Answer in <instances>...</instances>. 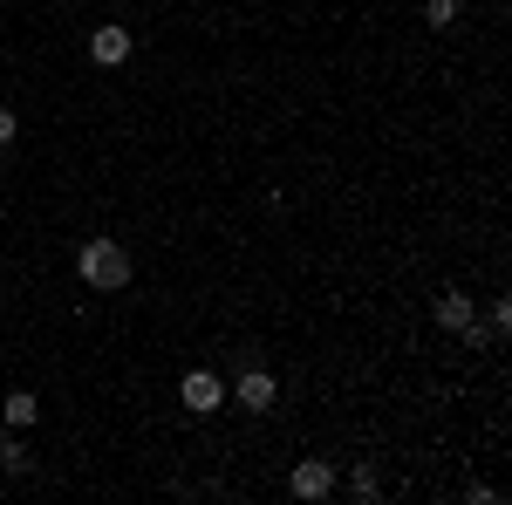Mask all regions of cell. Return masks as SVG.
<instances>
[{"label":"cell","mask_w":512,"mask_h":505,"mask_svg":"<svg viewBox=\"0 0 512 505\" xmlns=\"http://www.w3.org/2000/svg\"><path fill=\"white\" fill-rule=\"evenodd\" d=\"M349 492H355V499H376V492H383L376 465H355V471H349Z\"/></svg>","instance_id":"obj_9"},{"label":"cell","mask_w":512,"mask_h":505,"mask_svg":"<svg viewBox=\"0 0 512 505\" xmlns=\"http://www.w3.org/2000/svg\"><path fill=\"white\" fill-rule=\"evenodd\" d=\"M506 328H512V308H506V301H492V321H485V335H492V342H499V335H506Z\"/></svg>","instance_id":"obj_11"},{"label":"cell","mask_w":512,"mask_h":505,"mask_svg":"<svg viewBox=\"0 0 512 505\" xmlns=\"http://www.w3.org/2000/svg\"><path fill=\"white\" fill-rule=\"evenodd\" d=\"M178 403H185V410H192V417H212V410H219V403H226V383H219V376H212V369H192V376H185V383H178Z\"/></svg>","instance_id":"obj_3"},{"label":"cell","mask_w":512,"mask_h":505,"mask_svg":"<svg viewBox=\"0 0 512 505\" xmlns=\"http://www.w3.org/2000/svg\"><path fill=\"white\" fill-rule=\"evenodd\" d=\"M287 492H294V499H328V492H335V465H328V458H301L294 478H287Z\"/></svg>","instance_id":"obj_4"},{"label":"cell","mask_w":512,"mask_h":505,"mask_svg":"<svg viewBox=\"0 0 512 505\" xmlns=\"http://www.w3.org/2000/svg\"><path fill=\"white\" fill-rule=\"evenodd\" d=\"M274 396H280V383L267 376V369H246L239 389H233V403H246V410H274Z\"/></svg>","instance_id":"obj_6"},{"label":"cell","mask_w":512,"mask_h":505,"mask_svg":"<svg viewBox=\"0 0 512 505\" xmlns=\"http://www.w3.org/2000/svg\"><path fill=\"white\" fill-rule=\"evenodd\" d=\"M76 273L96 287V294H123L130 287V253H123L117 239H82V253H76Z\"/></svg>","instance_id":"obj_1"},{"label":"cell","mask_w":512,"mask_h":505,"mask_svg":"<svg viewBox=\"0 0 512 505\" xmlns=\"http://www.w3.org/2000/svg\"><path fill=\"white\" fill-rule=\"evenodd\" d=\"M28 465H35V458H28V444H21V437H7V444H0V471H7V478H28Z\"/></svg>","instance_id":"obj_8"},{"label":"cell","mask_w":512,"mask_h":505,"mask_svg":"<svg viewBox=\"0 0 512 505\" xmlns=\"http://www.w3.org/2000/svg\"><path fill=\"white\" fill-rule=\"evenodd\" d=\"M431 314H437V328H451V335H465L472 328V294H458V287H444L431 301Z\"/></svg>","instance_id":"obj_5"},{"label":"cell","mask_w":512,"mask_h":505,"mask_svg":"<svg viewBox=\"0 0 512 505\" xmlns=\"http://www.w3.org/2000/svg\"><path fill=\"white\" fill-rule=\"evenodd\" d=\"M14 137H21V123H14V110H0V151H7Z\"/></svg>","instance_id":"obj_12"},{"label":"cell","mask_w":512,"mask_h":505,"mask_svg":"<svg viewBox=\"0 0 512 505\" xmlns=\"http://www.w3.org/2000/svg\"><path fill=\"white\" fill-rule=\"evenodd\" d=\"M424 21L431 28H458V0H424Z\"/></svg>","instance_id":"obj_10"},{"label":"cell","mask_w":512,"mask_h":505,"mask_svg":"<svg viewBox=\"0 0 512 505\" xmlns=\"http://www.w3.org/2000/svg\"><path fill=\"white\" fill-rule=\"evenodd\" d=\"M41 417V403H35V389H14L7 396V430H28Z\"/></svg>","instance_id":"obj_7"},{"label":"cell","mask_w":512,"mask_h":505,"mask_svg":"<svg viewBox=\"0 0 512 505\" xmlns=\"http://www.w3.org/2000/svg\"><path fill=\"white\" fill-rule=\"evenodd\" d=\"M130 48H137V41H130V28H123V21L89 28V62H103V69H123V62H130Z\"/></svg>","instance_id":"obj_2"}]
</instances>
